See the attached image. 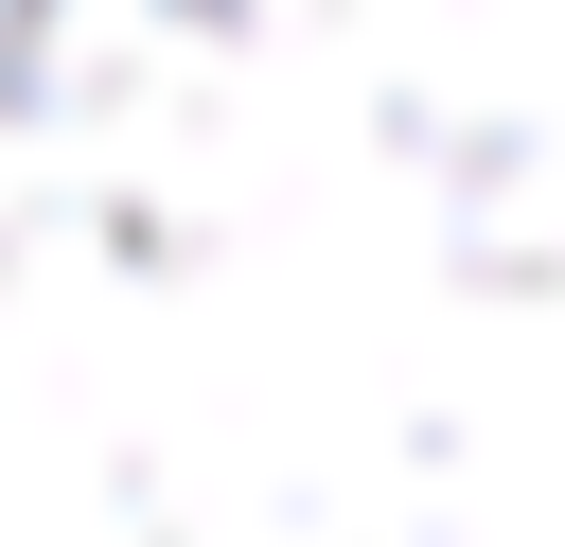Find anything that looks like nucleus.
<instances>
[{
	"label": "nucleus",
	"instance_id": "obj_1",
	"mask_svg": "<svg viewBox=\"0 0 565 547\" xmlns=\"http://www.w3.org/2000/svg\"><path fill=\"white\" fill-rule=\"evenodd\" d=\"M0 547H565V0H0Z\"/></svg>",
	"mask_w": 565,
	"mask_h": 547
}]
</instances>
